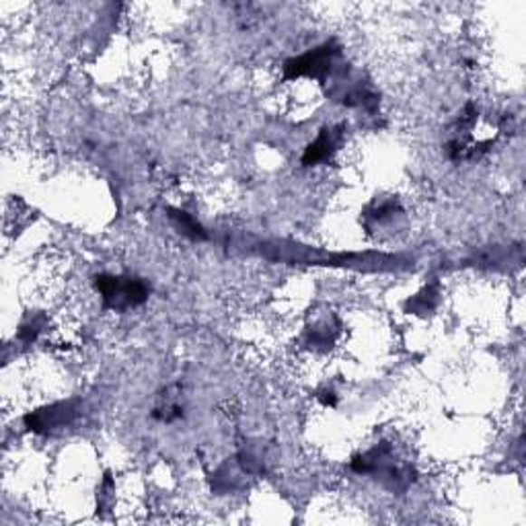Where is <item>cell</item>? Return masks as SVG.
Segmentation results:
<instances>
[{
	"mask_svg": "<svg viewBox=\"0 0 526 526\" xmlns=\"http://www.w3.org/2000/svg\"><path fill=\"white\" fill-rule=\"evenodd\" d=\"M105 307L111 311H128L140 307L148 299V286L139 278L99 276L95 282Z\"/></svg>",
	"mask_w": 526,
	"mask_h": 526,
	"instance_id": "6da1fadb",
	"label": "cell"
},
{
	"mask_svg": "<svg viewBox=\"0 0 526 526\" xmlns=\"http://www.w3.org/2000/svg\"><path fill=\"white\" fill-rule=\"evenodd\" d=\"M340 54L338 48L331 43H325L323 48H317L304 54L301 58H294L286 64L288 79H301V76H309V79H321V76L330 74L333 68V60Z\"/></svg>",
	"mask_w": 526,
	"mask_h": 526,
	"instance_id": "7a4b0ae2",
	"label": "cell"
},
{
	"mask_svg": "<svg viewBox=\"0 0 526 526\" xmlns=\"http://www.w3.org/2000/svg\"><path fill=\"white\" fill-rule=\"evenodd\" d=\"M76 416L74 401L56 403V406L35 411V414L27 416V426L35 432H50L56 428H66Z\"/></svg>",
	"mask_w": 526,
	"mask_h": 526,
	"instance_id": "3957f363",
	"label": "cell"
},
{
	"mask_svg": "<svg viewBox=\"0 0 526 526\" xmlns=\"http://www.w3.org/2000/svg\"><path fill=\"white\" fill-rule=\"evenodd\" d=\"M340 132L335 128H327L323 129L321 134H319V139L311 144L304 152L302 157V163L304 165H317L321 161H327L335 150H338V144H340Z\"/></svg>",
	"mask_w": 526,
	"mask_h": 526,
	"instance_id": "277c9868",
	"label": "cell"
},
{
	"mask_svg": "<svg viewBox=\"0 0 526 526\" xmlns=\"http://www.w3.org/2000/svg\"><path fill=\"white\" fill-rule=\"evenodd\" d=\"M171 218L177 223V226L181 228V233L183 234H187V236H192V239H204V231H202V226L196 223V220L186 215V212H179V210H171Z\"/></svg>",
	"mask_w": 526,
	"mask_h": 526,
	"instance_id": "5b68a950",
	"label": "cell"
}]
</instances>
